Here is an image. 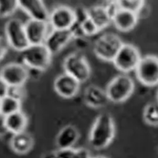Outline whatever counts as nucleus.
Returning <instances> with one entry per match:
<instances>
[{"label": "nucleus", "mask_w": 158, "mask_h": 158, "mask_svg": "<svg viewBox=\"0 0 158 158\" xmlns=\"http://www.w3.org/2000/svg\"><path fill=\"white\" fill-rule=\"evenodd\" d=\"M8 87V85L5 83L2 78L0 77V99H2L7 96Z\"/></svg>", "instance_id": "obj_32"}, {"label": "nucleus", "mask_w": 158, "mask_h": 158, "mask_svg": "<svg viewBox=\"0 0 158 158\" xmlns=\"http://www.w3.org/2000/svg\"><path fill=\"white\" fill-rule=\"evenodd\" d=\"M141 58L140 52L135 46L123 43L112 62L116 69L127 73L135 70Z\"/></svg>", "instance_id": "obj_7"}, {"label": "nucleus", "mask_w": 158, "mask_h": 158, "mask_svg": "<svg viewBox=\"0 0 158 158\" xmlns=\"http://www.w3.org/2000/svg\"><path fill=\"white\" fill-rule=\"evenodd\" d=\"M90 158H109L106 156H90Z\"/></svg>", "instance_id": "obj_34"}, {"label": "nucleus", "mask_w": 158, "mask_h": 158, "mask_svg": "<svg viewBox=\"0 0 158 158\" xmlns=\"http://www.w3.org/2000/svg\"><path fill=\"white\" fill-rule=\"evenodd\" d=\"M123 44V41L118 34L113 32L104 33L95 41L93 51L100 60L112 62Z\"/></svg>", "instance_id": "obj_4"}, {"label": "nucleus", "mask_w": 158, "mask_h": 158, "mask_svg": "<svg viewBox=\"0 0 158 158\" xmlns=\"http://www.w3.org/2000/svg\"><path fill=\"white\" fill-rule=\"evenodd\" d=\"M135 83L126 73L118 75L108 83L105 89L110 101L121 103L127 101L133 94Z\"/></svg>", "instance_id": "obj_3"}, {"label": "nucleus", "mask_w": 158, "mask_h": 158, "mask_svg": "<svg viewBox=\"0 0 158 158\" xmlns=\"http://www.w3.org/2000/svg\"><path fill=\"white\" fill-rule=\"evenodd\" d=\"M73 11L75 19V22L81 25L82 23H83L86 19L89 18L87 9L84 7L78 6L76 8L75 10H73Z\"/></svg>", "instance_id": "obj_28"}, {"label": "nucleus", "mask_w": 158, "mask_h": 158, "mask_svg": "<svg viewBox=\"0 0 158 158\" xmlns=\"http://www.w3.org/2000/svg\"><path fill=\"white\" fill-rule=\"evenodd\" d=\"M8 130L6 126L5 116L0 113V137H3L6 134Z\"/></svg>", "instance_id": "obj_31"}, {"label": "nucleus", "mask_w": 158, "mask_h": 158, "mask_svg": "<svg viewBox=\"0 0 158 158\" xmlns=\"http://www.w3.org/2000/svg\"><path fill=\"white\" fill-rule=\"evenodd\" d=\"M138 19L136 14L118 9L112 17V22L118 30L122 32H129L135 27Z\"/></svg>", "instance_id": "obj_16"}, {"label": "nucleus", "mask_w": 158, "mask_h": 158, "mask_svg": "<svg viewBox=\"0 0 158 158\" xmlns=\"http://www.w3.org/2000/svg\"><path fill=\"white\" fill-rule=\"evenodd\" d=\"M43 158H59L57 151H52L46 153Z\"/></svg>", "instance_id": "obj_33"}, {"label": "nucleus", "mask_w": 158, "mask_h": 158, "mask_svg": "<svg viewBox=\"0 0 158 158\" xmlns=\"http://www.w3.org/2000/svg\"><path fill=\"white\" fill-rule=\"evenodd\" d=\"M25 89L23 86L9 87L7 96L17 99L22 101V99L25 96Z\"/></svg>", "instance_id": "obj_27"}, {"label": "nucleus", "mask_w": 158, "mask_h": 158, "mask_svg": "<svg viewBox=\"0 0 158 158\" xmlns=\"http://www.w3.org/2000/svg\"><path fill=\"white\" fill-rule=\"evenodd\" d=\"M19 8L30 19L48 22L49 14L43 1L39 0H20L19 1Z\"/></svg>", "instance_id": "obj_14"}, {"label": "nucleus", "mask_w": 158, "mask_h": 158, "mask_svg": "<svg viewBox=\"0 0 158 158\" xmlns=\"http://www.w3.org/2000/svg\"><path fill=\"white\" fill-rule=\"evenodd\" d=\"M6 40L10 47L22 52L30 44L26 35L24 23L19 19L9 20L5 27Z\"/></svg>", "instance_id": "obj_6"}, {"label": "nucleus", "mask_w": 158, "mask_h": 158, "mask_svg": "<svg viewBox=\"0 0 158 158\" xmlns=\"http://www.w3.org/2000/svg\"><path fill=\"white\" fill-rule=\"evenodd\" d=\"M9 45L6 39L0 36V61H1L6 55L8 50Z\"/></svg>", "instance_id": "obj_29"}, {"label": "nucleus", "mask_w": 158, "mask_h": 158, "mask_svg": "<svg viewBox=\"0 0 158 158\" xmlns=\"http://www.w3.org/2000/svg\"><path fill=\"white\" fill-rule=\"evenodd\" d=\"M81 26L84 35L86 37L94 35L99 32V30L96 24L89 18L82 23Z\"/></svg>", "instance_id": "obj_26"}, {"label": "nucleus", "mask_w": 158, "mask_h": 158, "mask_svg": "<svg viewBox=\"0 0 158 158\" xmlns=\"http://www.w3.org/2000/svg\"><path fill=\"white\" fill-rule=\"evenodd\" d=\"M21 101L13 97L6 96L1 99L0 113L6 116L11 114L21 111Z\"/></svg>", "instance_id": "obj_21"}, {"label": "nucleus", "mask_w": 158, "mask_h": 158, "mask_svg": "<svg viewBox=\"0 0 158 158\" xmlns=\"http://www.w3.org/2000/svg\"><path fill=\"white\" fill-rule=\"evenodd\" d=\"M75 42V46L80 49H86L89 44V42L85 37H81L73 39Z\"/></svg>", "instance_id": "obj_30"}, {"label": "nucleus", "mask_w": 158, "mask_h": 158, "mask_svg": "<svg viewBox=\"0 0 158 158\" xmlns=\"http://www.w3.org/2000/svg\"><path fill=\"white\" fill-rule=\"evenodd\" d=\"M18 8L19 1L0 0V18H6L12 15Z\"/></svg>", "instance_id": "obj_24"}, {"label": "nucleus", "mask_w": 158, "mask_h": 158, "mask_svg": "<svg viewBox=\"0 0 158 158\" xmlns=\"http://www.w3.org/2000/svg\"><path fill=\"white\" fill-rule=\"evenodd\" d=\"M0 104H1V99H0Z\"/></svg>", "instance_id": "obj_35"}, {"label": "nucleus", "mask_w": 158, "mask_h": 158, "mask_svg": "<svg viewBox=\"0 0 158 158\" xmlns=\"http://www.w3.org/2000/svg\"><path fill=\"white\" fill-rule=\"evenodd\" d=\"M119 9L134 13L137 15L139 11L146 4L145 1H116Z\"/></svg>", "instance_id": "obj_25"}, {"label": "nucleus", "mask_w": 158, "mask_h": 158, "mask_svg": "<svg viewBox=\"0 0 158 158\" xmlns=\"http://www.w3.org/2000/svg\"><path fill=\"white\" fill-rule=\"evenodd\" d=\"M87 9L89 18L96 24L99 31L112 23L111 17L104 5H96Z\"/></svg>", "instance_id": "obj_19"}, {"label": "nucleus", "mask_w": 158, "mask_h": 158, "mask_svg": "<svg viewBox=\"0 0 158 158\" xmlns=\"http://www.w3.org/2000/svg\"><path fill=\"white\" fill-rule=\"evenodd\" d=\"M80 137L78 129L73 125H69L63 127L56 138V144L59 150L73 148Z\"/></svg>", "instance_id": "obj_17"}, {"label": "nucleus", "mask_w": 158, "mask_h": 158, "mask_svg": "<svg viewBox=\"0 0 158 158\" xmlns=\"http://www.w3.org/2000/svg\"><path fill=\"white\" fill-rule=\"evenodd\" d=\"M63 67L67 73L81 84L87 81L90 77L91 69L86 57L81 52H75L66 57Z\"/></svg>", "instance_id": "obj_5"}, {"label": "nucleus", "mask_w": 158, "mask_h": 158, "mask_svg": "<svg viewBox=\"0 0 158 158\" xmlns=\"http://www.w3.org/2000/svg\"><path fill=\"white\" fill-rule=\"evenodd\" d=\"M8 131L15 134L25 131L28 125V118L25 113L19 111L5 116Z\"/></svg>", "instance_id": "obj_20"}, {"label": "nucleus", "mask_w": 158, "mask_h": 158, "mask_svg": "<svg viewBox=\"0 0 158 158\" xmlns=\"http://www.w3.org/2000/svg\"><path fill=\"white\" fill-rule=\"evenodd\" d=\"M115 134L114 122L109 113H102L96 118L89 135L90 146L96 150L107 148L112 142Z\"/></svg>", "instance_id": "obj_1"}, {"label": "nucleus", "mask_w": 158, "mask_h": 158, "mask_svg": "<svg viewBox=\"0 0 158 158\" xmlns=\"http://www.w3.org/2000/svg\"><path fill=\"white\" fill-rule=\"evenodd\" d=\"M10 147L13 151L20 155L29 153L33 148L34 140L33 137L25 131L13 134L10 140Z\"/></svg>", "instance_id": "obj_18"}, {"label": "nucleus", "mask_w": 158, "mask_h": 158, "mask_svg": "<svg viewBox=\"0 0 158 158\" xmlns=\"http://www.w3.org/2000/svg\"><path fill=\"white\" fill-rule=\"evenodd\" d=\"M24 26L30 45L44 44L48 35V22L29 19L24 23Z\"/></svg>", "instance_id": "obj_12"}, {"label": "nucleus", "mask_w": 158, "mask_h": 158, "mask_svg": "<svg viewBox=\"0 0 158 158\" xmlns=\"http://www.w3.org/2000/svg\"><path fill=\"white\" fill-rule=\"evenodd\" d=\"M0 77L8 87L23 86L29 78L28 69L22 63H11L0 70Z\"/></svg>", "instance_id": "obj_9"}, {"label": "nucleus", "mask_w": 158, "mask_h": 158, "mask_svg": "<svg viewBox=\"0 0 158 158\" xmlns=\"http://www.w3.org/2000/svg\"><path fill=\"white\" fill-rule=\"evenodd\" d=\"M73 39L70 30H56L48 34L44 44L52 55L58 53Z\"/></svg>", "instance_id": "obj_13"}, {"label": "nucleus", "mask_w": 158, "mask_h": 158, "mask_svg": "<svg viewBox=\"0 0 158 158\" xmlns=\"http://www.w3.org/2000/svg\"><path fill=\"white\" fill-rule=\"evenodd\" d=\"M59 158H90V152L84 148L62 149L57 151Z\"/></svg>", "instance_id": "obj_23"}, {"label": "nucleus", "mask_w": 158, "mask_h": 158, "mask_svg": "<svg viewBox=\"0 0 158 158\" xmlns=\"http://www.w3.org/2000/svg\"><path fill=\"white\" fill-rule=\"evenodd\" d=\"M75 21L73 9L67 6H59L49 14V20L53 29L69 30Z\"/></svg>", "instance_id": "obj_10"}, {"label": "nucleus", "mask_w": 158, "mask_h": 158, "mask_svg": "<svg viewBox=\"0 0 158 158\" xmlns=\"http://www.w3.org/2000/svg\"><path fill=\"white\" fill-rule=\"evenodd\" d=\"M81 84L74 78L64 73L56 78L53 86L60 96L64 99H71L78 93Z\"/></svg>", "instance_id": "obj_11"}, {"label": "nucleus", "mask_w": 158, "mask_h": 158, "mask_svg": "<svg viewBox=\"0 0 158 158\" xmlns=\"http://www.w3.org/2000/svg\"><path fill=\"white\" fill-rule=\"evenodd\" d=\"M52 55L44 44L30 45L21 52L22 64L29 69L45 72L51 64Z\"/></svg>", "instance_id": "obj_2"}, {"label": "nucleus", "mask_w": 158, "mask_h": 158, "mask_svg": "<svg viewBox=\"0 0 158 158\" xmlns=\"http://www.w3.org/2000/svg\"><path fill=\"white\" fill-rule=\"evenodd\" d=\"M84 99L88 106L94 109L104 108L110 101L105 90L94 84L88 85L85 89Z\"/></svg>", "instance_id": "obj_15"}, {"label": "nucleus", "mask_w": 158, "mask_h": 158, "mask_svg": "<svg viewBox=\"0 0 158 158\" xmlns=\"http://www.w3.org/2000/svg\"><path fill=\"white\" fill-rule=\"evenodd\" d=\"M143 119L148 125L157 127L158 108L156 103L150 102L145 106L143 111Z\"/></svg>", "instance_id": "obj_22"}, {"label": "nucleus", "mask_w": 158, "mask_h": 158, "mask_svg": "<svg viewBox=\"0 0 158 158\" xmlns=\"http://www.w3.org/2000/svg\"><path fill=\"white\" fill-rule=\"evenodd\" d=\"M135 75L143 85L153 87L158 84V58L156 55H148L141 58L136 69Z\"/></svg>", "instance_id": "obj_8"}]
</instances>
